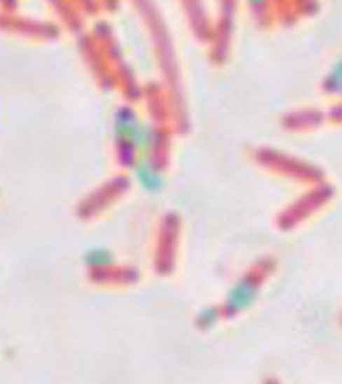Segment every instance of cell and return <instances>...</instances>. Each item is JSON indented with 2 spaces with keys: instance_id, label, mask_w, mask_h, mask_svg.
Wrapping results in <instances>:
<instances>
[{
  "instance_id": "6da1fadb",
  "label": "cell",
  "mask_w": 342,
  "mask_h": 384,
  "mask_svg": "<svg viewBox=\"0 0 342 384\" xmlns=\"http://www.w3.org/2000/svg\"><path fill=\"white\" fill-rule=\"evenodd\" d=\"M142 130V124L138 122L135 114L128 107H122L115 115V137L122 149L128 152L126 162H132V150L135 149L137 139Z\"/></svg>"
},
{
  "instance_id": "7a4b0ae2",
  "label": "cell",
  "mask_w": 342,
  "mask_h": 384,
  "mask_svg": "<svg viewBox=\"0 0 342 384\" xmlns=\"http://www.w3.org/2000/svg\"><path fill=\"white\" fill-rule=\"evenodd\" d=\"M258 284L253 277H243L230 289L226 298V313L228 315L240 314L247 310L256 299Z\"/></svg>"
},
{
  "instance_id": "3957f363",
  "label": "cell",
  "mask_w": 342,
  "mask_h": 384,
  "mask_svg": "<svg viewBox=\"0 0 342 384\" xmlns=\"http://www.w3.org/2000/svg\"><path fill=\"white\" fill-rule=\"evenodd\" d=\"M135 174L139 183L149 191H158L163 186V179L159 171L149 160H139L135 165Z\"/></svg>"
},
{
  "instance_id": "277c9868",
  "label": "cell",
  "mask_w": 342,
  "mask_h": 384,
  "mask_svg": "<svg viewBox=\"0 0 342 384\" xmlns=\"http://www.w3.org/2000/svg\"><path fill=\"white\" fill-rule=\"evenodd\" d=\"M85 263L90 268L106 270L114 264V256L109 248H90L85 254Z\"/></svg>"
},
{
  "instance_id": "5b68a950",
  "label": "cell",
  "mask_w": 342,
  "mask_h": 384,
  "mask_svg": "<svg viewBox=\"0 0 342 384\" xmlns=\"http://www.w3.org/2000/svg\"><path fill=\"white\" fill-rule=\"evenodd\" d=\"M221 319V311L217 307H206L197 316V324L200 329H213Z\"/></svg>"
},
{
  "instance_id": "8992f818",
  "label": "cell",
  "mask_w": 342,
  "mask_h": 384,
  "mask_svg": "<svg viewBox=\"0 0 342 384\" xmlns=\"http://www.w3.org/2000/svg\"><path fill=\"white\" fill-rule=\"evenodd\" d=\"M330 84H331V87L342 88V62L334 69V72L330 78Z\"/></svg>"
}]
</instances>
